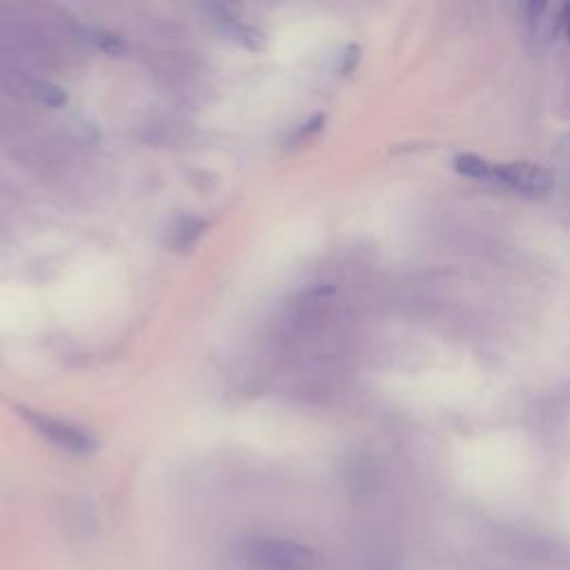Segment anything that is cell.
<instances>
[{
  "label": "cell",
  "instance_id": "3",
  "mask_svg": "<svg viewBox=\"0 0 570 570\" xmlns=\"http://www.w3.org/2000/svg\"><path fill=\"white\" fill-rule=\"evenodd\" d=\"M31 421L42 436H47L53 445H58L65 452L89 454L96 450V441L78 425L58 421V419H49V416H31Z\"/></svg>",
  "mask_w": 570,
  "mask_h": 570
},
{
  "label": "cell",
  "instance_id": "1",
  "mask_svg": "<svg viewBox=\"0 0 570 570\" xmlns=\"http://www.w3.org/2000/svg\"><path fill=\"white\" fill-rule=\"evenodd\" d=\"M454 169L463 176L501 185L525 196H546L554 187V178L546 167L525 160L494 165L476 154H459L454 156Z\"/></svg>",
  "mask_w": 570,
  "mask_h": 570
},
{
  "label": "cell",
  "instance_id": "2",
  "mask_svg": "<svg viewBox=\"0 0 570 570\" xmlns=\"http://www.w3.org/2000/svg\"><path fill=\"white\" fill-rule=\"evenodd\" d=\"M243 559L254 570H309L314 552L289 539L256 537L245 541Z\"/></svg>",
  "mask_w": 570,
  "mask_h": 570
},
{
  "label": "cell",
  "instance_id": "6",
  "mask_svg": "<svg viewBox=\"0 0 570 570\" xmlns=\"http://www.w3.org/2000/svg\"><path fill=\"white\" fill-rule=\"evenodd\" d=\"M31 94H33L40 102H45V105H49V107H60V105L67 100V94H65L58 85H53V82H49V80H33V82H31Z\"/></svg>",
  "mask_w": 570,
  "mask_h": 570
},
{
  "label": "cell",
  "instance_id": "8",
  "mask_svg": "<svg viewBox=\"0 0 570 570\" xmlns=\"http://www.w3.org/2000/svg\"><path fill=\"white\" fill-rule=\"evenodd\" d=\"M559 156H561V165H563L566 174L570 176V134L563 136L561 145H559Z\"/></svg>",
  "mask_w": 570,
  "mask_h": 570
},
{
  "label": "cell",
  "instance_id": "7",
  "mask_svg": "<svg viewBox=\"0 0 570 570\" xmlns=\"http://www.w3.org/2000/svg\"><path fill=\"white\" fill-rule=\"evenodd\" d=\"M91 40H94L96 47H100V49H105L109 53H118V51L125 49L122 40L116 38L114 33H107V31H91Z\"/></svg>",
  "mask_w": 570,
  "mask_h": 570
},
{
  "label": "cell",
  "instance_id": "4",
  "mask_svg": "<svg viewBox=\"0 0 570 570\" xmlns=\"http://www.w3.org/2000/svg\"><path fill=\"white\" fill-rule=\"evenodd\" d=\"M525 22H528V29L530 33L541 40H550L554 38L557 29L561 27V9L554 13V9L550 4H541V2H530L525 7Z\"/></svg>",
  "mask_w": 570,
  "mask_h": 570
},
{
  "label": "cell",
  "instance_id": "9",
  "mask_svg": "<svg viewBox=\"0 0 570 570\" xmlns=\"http://www.w3.org/2000/svg\"><path fill=\"white\" fill-rule=\"evenodd\" d=\"M321 127H323V116H314V118H309V120L305 122V127L298 129V138H307L309 134L318 131Z\"/></svg>",
  "mask_w": 570,
  "mask_h": 570
},
{
  "label": "cell",
  "instance_id": "10",
  "mask_svg": "<svg viewBox=\"0 0 570 570\" xmlns=\"http://www.w3.org/2000/svg\"><path fill=\"white\" fill-rule=\"evenodd\" d=\"M561 27L566 29V33L570 38V2L561 4Z\"/></svg>",
  "mask_w": 570,
  "mask_h": 570
},
{
  "label": "cell",
  "instance_id": "5",
  "mask_svg": "<svg viewBox=\"0 0 570 570\" xmlns=\"http://www.w3.org/2000/svg\"><path fill=\"white\" fill-rule=\"evenodd\" d=\"M205 227H207V223H205L203 218H194V216L183 218V220L176 225V229H174V245H176L178 249L191 247V245L203 236Z\"/></svg>",
  "mask_w": 570,
  "mask_h": 570
}]
</instances>
